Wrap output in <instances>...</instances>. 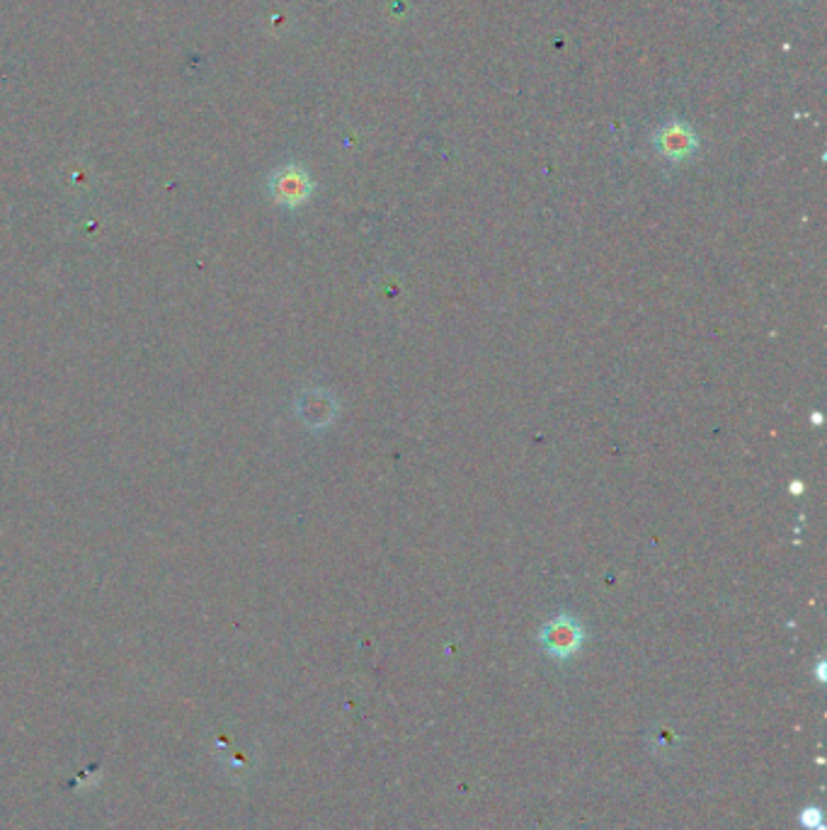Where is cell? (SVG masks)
<instances>
[{
	"label": "cell",
	"instance_id": "cell-1",
	"mask_svg": "<svg viewBox=\"0 0 827 830\" xmlns=\"http://www.w3.org/2000/svg\"><path fill=\"white\" fill-rule=\"evenodd\" d=\"M539 644L544 646V651L549 653L551 658H556V661H568V658H573L575 653L583 648L585 629L578 617L561 612V615L549 619V622L541 627Z\"/></svg>",
	"mask_w": 827,
	"mask_h": 830
},
{
	"label": "cell",
	"instance_id": "cell-2",
	"mask_svg": "<svg viewBox=\"0 0 827 830\" xmlns=\"http://www.w3.org/2000/svg\"><path fill=\"white\" fill-rule=\"evenodd\" d=\"M653 146L667 161L682 163L692 158L699 149V136L684 119H667L653 134Z\"/></svg>",
	"mask_w": 827,
	"mask_h": 830
},
{
	"label": "cell",
	"instance_id": "cell-3",
	"mask_svg": "<svg viewBox=\"0 0 827 830\" xmlns=\"http://www.w3.org/2000/svg\"><path fill=\"white\" fill-rule=\"evenodd\" d=\"M313 180L309 170L296 166V163H289V166L277 168L270 178V192L272 200L282 207L296 209L301 204H306L313 195Z\"/></svg>",
	"mask_w": 827,
	"mask_h": 830
},
{
	"label": "cell",
	"instance_id": "cell-4",
	"mask_svg": "<svg viewBox=\"0 0 827 830\" xmlns=\"http://www.w3.org/2000/svg\"><path fill=\"white\" fill-rule=\"evenodd\" d=\"M299 413L301 420L306 425H311V428H328L335 420V413H338V401L328 391L311 389L306 394H301Z\"/></svg>",
	"mask_w": 827,
	"mask_h": 830
},
{
	"label": "cell",
	"instance_id": "cell-5",
	"mask_svg": "<svg viewBox=\"0 0 827 830\" xmlns=\"http://www.w3.org/2000/svg\"><path fill=\"white\" fill-rule=\"evenodd\" d=\"M801 826L808 828V830H823V814H820V809H806L801 814Z\"/></svg>",
	"mask_w": 827,
	"mask_h": 830
}]
</instances>
